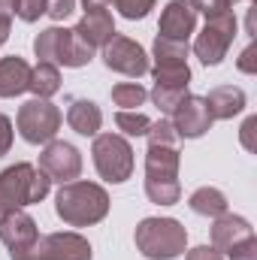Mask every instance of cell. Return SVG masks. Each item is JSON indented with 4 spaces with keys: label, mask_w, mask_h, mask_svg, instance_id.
<instances>
[{
    "label": "cell",
    "mask_w": 257,
    "mask_h": 260,
    "mask_svg": "<svg viewBox=\"0 0 257 260\" xmlns=\"http://www.w3.org/2000/svg\"><path fill=\"white\" fill-rule=\"evenodd\" d=\"M55 212L67 227H91L109 215V194L97 182H67L55 194Z\"/></svg>",
    "instance_id": "cell-1"
},
{
    "label": "cell",
    "mask_w": 257,
    "mask_h": 260,
    "mask_svg": "<svg viewBox=\"0 0 257 260\" xmlns=\"http://www.w3.org/2000/svg\"><path fill=\"white\" fill-rule=\"evenodd\" d=\"M49 191H52L49 176L43 170H37L34 164H12V167H6L0 173V218L46 200Z\"/></svg>",
    "instance_id": "cell-2"
},
{
    "label": "cell",
    "mask_w": 257,
    "mask_h": 260,
    "mask_svg": "<svg viewBox=\"0 0 257 260\" xmlns=\"http://www.w3.org/2000/svg\"><path fill=\"white\" fill-rule=\"evenodd\" d=\"M133 242L145 260H176L188 251V230L176 218H142Z\"/></svg>",
    "instance_id": "cell-3"
},
{
    "label": "cell",
    "mask_w": 257,
    "mask_h": 260,
    "mask_svg": "<svg viewBox=\"0 0 257 260\" xmlns=\"http://www.w3.org/2000/svg\"><path fill=\"white\" fill-rule=\"evenodd\" d=\"M91 154H94V167L100 173L103 182L109 185H121L133 176V148L124 136L118 133H97L94 136V145H91Z\"/></svg>",
    "instance_id": "cell-4"
},
{
    "label": "cell",
    "mask_w": 257,
    "mask_h": 260,
    "mask_svg": "<svg viewBox=\"0 0 257 260\" xmlns=\"http://www.w3.org/2000/svg\"><path fill=\"white\" fill-rule=\"evenodd\" d=\"M91 242L73 230L67 233H46L24 251H12L9 260H91Z\"/></svg>",
    "instance_id": "cell-5"
},
{
    "label": "cell",
    "mask_w": 257,
    "mask_h": 260,
    "mask_svg": "<svg viewBox=\"0 0 257 260\" xmlns=\"http://www.w3.org/2000/svg\"><path fill=\"white\" fill-rule=\"evenodd\" d=\"M15 127H18V133H21L24 142H30V145H46V142H52V139L58 136V130H61V109H58L52 100L34 97V100L21 103L18 115H15Z\"/></svg>",
    "instance_id": "cell-6"
},
{
    "label": "cell",
    "mask_w": 257,
    "mask_h": 260,
    "mask_svg": "<svg viewBox=\"0 0 257 260\" xmlns=\"http://www.w3.org/2000/svg\"><path fill=\"white\" fill-rule=\"evenodd\" d=\"M151 55H154V67H151L154 85H179V88H188L191 85L188 43L167 40V37H154Z\"/></svg>",
    "instance_id": "cell-7"
},
{
    "label": "cell",
    "mask_w": 257,
    "mask_h": 260,
    "mask_svg": "<svg viewBox=\"0 0 257 260\" xmlns=\"http://www.w3.org/2000/svg\"><path fill=\"white\" fill-rule=\"evenodd\" d=\"M233 37H236V15L233 12H224L218 18H206V27L194 40V55L200 58L203 67H218L227 58Z\"/></svg>",
    "instance_id": "cell-8"
},
{
    "label": "cell",
    "mask_w": 257,
    "mask_h": 260,
    "mask_svg": "<svg viewBox=\"0 0 257 260\" xmlns=\"http://www.w3.org/2000/svg\"><path fill=\"white\" fill-rule=\"evenodd\" d=\"M103 64H106V70L121 73V76H130V79H139V76H145V73L151 70L145 49H142L136 40L121 37V34H115V37L103 46Z\"/></svg>",
    "instance_id": "cell-9"
},
{
    "label": "cell",
    "mask_w": 257,
    "mask_h": 260,
    "mask_svg": "<svg viewBox=\"0 0 257 260\" xmlns=\"http://www.w3.org/2000/svg\"><path fill=\"white\" fill-rule=\"evenodd\" d=\"M37 170H43L49 176V182H61V185L76 182L82 173V154L76 145H70L64 139H52V142H46Z\"/></svg>",
    "instance_id": "cell-10"
},
{
    "label": "cell",
    "mask_w": 257,
    "mask_h": 260,
    "mask_svg": "<svg viewBox=\"0 0 257 260\" xmlns=\"http://www.w3.org/2000/svg\"><path fill=\"white\" fill-rule=\"evenodd\" d=\"M170 121H173V127L179 133V139H200L203 133L212 130V121H215V118L209 115L203 97L188 94V97L176 106V112L170 115Z\"/></svg>",
    "instance_id": "cell-11"
},
{
    "label": "cell",
    "mask_w": 257,
    "mask_h": 260,
    "mask_svg": "<svg viewBox=\"0 0 257 260\" xmlns=\"http://www.w3.org/2000/svg\"><path fill=\"white\" fill-rule=\"evenodd\" d=\"M37 236H40L37 221H34L24 209L9 212V215L0 218V242L9 248V254H12V251H24V248H30V245L37 242Z\"/></svg>",
    "instance_id": "cell-12"
},
{
    "label": "cell",
    "mask_w": 257,
    "mask_h": 260,
    "mask_svg": "<svg viewBox=\"0 0 257 260\" xmlns=\"http://www.w3.org/2000/svg\"><path fill=\"white\" fill-rule=\"evenodd\" d=\"M197 27V12L188 0H170L167 9L160 12V27H157V37H167V40H179V43H188V37Z\"/></svg>",
    "instance_id": "cell-13"
},
{
    "label": "cell",
    "mask_w": 257,
    "mask_h": 260,
    "mask_svg": "<svg viewBox=\"0 0 257 260\" xmlns=\"http://www.w3.org/2000/svg\"><path fill=\"white\" fill-rule=\"evenodd\" d=\"M73 34H76L85 46H91L94 52L103 49V46L115 37L112 12H109V9H91V12H85V15L79 18V24L73 27Z\"/></svg>",
    "instance_id": "cell-14"
},
{
    "label": "cell",
    "mask_w": 257,
    "mask_h": 260,
    "mask_svg": "<svg viewBox=\"0 0 257 260\" xmlns=\"http://www.w3.org/2000/svg\"><path fill=\"white\" fill-rule=\"evenodd\" d=\"M182 154L176 145H148L145 151V182H179Z\"/></svg>",
    "instance_id": "cell-15"
},
{
    "label": "cell",
    "mask_w": 257,
    "mask_h": 260,
    "mask_svg": "<svg viewBox=\"0 0 257 260\" xmlns=\"http://www.w3.org/2000/svg\"><path fill=\"white\" fill-rule=\"evenodd\" d=\"M215 224H212V248H218L221 254H227L233 245H239L242 239H248V236H254V227L242 218V215H230V212H224V215H218V218H212Z\"/></svg>",
    "instance_id": "cell-16"
},
{
    "label": "cell",
    "mask_w": 257,
    "mask_h": 260,
    "mask_svg": "<svg viewBox=\"0 0 257 260\" xmlns=\"http://www.w3.org/2000/svg\"><path fill=\"white\" fill-rule=\"evenodd\" d=\"M203 100H206L209 115L218 118V121H227V118H233V115H239L245 109V91L236 88V85H218Z\"/></svg>",
    "instance_id": "cell-17"
},
{
    "label": "cell",
    "mask_w": 257,
    "mask_h": 260,
    "mask_svg": "<svg viewBox=\"0 0 257 260\" xmlns=\"http://www.w3.org/2000/svg\"><path fill=\"white\" fill-rule=\"evenodd\" d=\"M67 124L76 130L79 136H97L100 124H103V112L94 100L88 97H76L70 100V109H67Z\"/></svg>",
    "instance_id": "cell-18"
},
{
    "label": "cell",
    "mask_w": 257,
    "mask_h": 260,
    "mask_svg": "<svg viewBox=\"0 0 257 260\" xmlns=\"http://www.w3.org/2000/svg\"><path fill=\"white\" fill-rule=\"evenodd\" d=\"M30 88V64L18 55L0 58V97H18Z\"/></svg>",
    "instance_id": "cell-19"
},
{
    "label": "cell",
    "mask_w": 257,
    "mask_h": 260,
    "mask_svg": "<svg viewBox=\"0 0 257 260\" xmlns=\"http://www.w3.org/2000/svg\"><path fill=\"white\" fill-rule=\"evenodd\" d=\"M91 58H94V49L91 46H85L73 30H67L64 27V34H61V46H58V58H55V67L58 64H64V67H85V64H91Z\"/></svg>",
    "instance_id": "cell-20"
},
{
    "label": "cell",
    "mask_w": 257,
    "mask_h": 260,
    "mask_svg": "<svg viewBox=\"0 0 257 260\" xmlns=\"http://www.w3.org/2000/svg\"><path fill=\"white\" fill-rule=\"evenodd\" d=\"M27 91H34V97H40V100L55 97L61 91V70L55 64H46V61L30 67V88Z\"/></svg>",
    "instance_id": "cell-21"
},
{
    "label": "cell",
    "mask_w": 257,
    "mask_h": 260,
    "mask_svg": "<svg viewBox=\"0 0 257 260\" xmlns=\"http://www.w3.org/2000/svg\"><path fill=\"white\" fill-rule=\"evenodd\" d=\"M188 206H191L194 215H203V218H218V215H224L227 212V197L221 194L218 188H197L188 200Z\"/></svg>",
    "instance_id": "cell-22"
},
{
    "label": "cell",
    "mask_w": 257,
    "mask_h": 260,
    "mask_svg": "<svg viewBox=\"0 0 257 260\" xmlns=\"http://www.w3.org/2000/svg\"><path fill=\"white\" fill-rule=\"evenodd\" d=\"M148 97H151V103H154L164 115H173L176 106L188 97V88H179V85H154Z\"/></svg>",
    "instance_id": "cell-23"
},
{
    "label": "cell",
    "mask_w": 257,
    "mask_h": 260,
    "mask_svg": "<svg viewBox=\"0 0 257 260\" xmlns=\"http://www.w3.org/2000/svg\"><path fill=\"white\" fill-rule=\"evenodd\" d=\"M145 100H148V91L142 85H136V82H121V85L112 88V103L121 106V109H136Z\"/></svg>",
    "instance_id": "cell-24"
},
{
    "label": "cell",
    "mask_w": 257,
    "mask_h": 260,
    "mask_svg": "<svg viewBox=\"0 0 257 260\" xmlns=\"http://www.w3.org/2000/svg\"><path fill=\"white\" fill-rule=\"evenodd\" d=\"M145 197L157 206H176L182 200V185L179 182H145Z\"/></svg>",
    "instance_id": "cell-25"
},
{
    "label": "cell",
    "mask_w": 257,
    "mask_h": 260,
    "mask_svg": "<svg viewBox=\"0 0 257 260\" xmlns=\"http://www.w3.org/2000/svg\"><path fill=\"white\" fill-rule=\"evenodd\" d=\"M115 124H118V130H121L124 136H145L148 127H151L148 115H142V112H136V109H118Z\"/></svg>",
    "instance_id": "cell-26"
},
{
    "label": "cell",
    "mask_w": 257,
    "mask_h": 260,
    "mask_svg": "<svg viewBox=\"0 0 257 260\" xmlns=\"http://www.w3.org/2000/svg\"><path fill=\"white\" fill-rule=\"evenodd\" d=\"M148 145H176L179 142V133L173 127V121L170 118H157V121H151V127H148Z\"/></svg>",
    "instance_id": "cell-27"
},
{
    "label": "cell",
    "mask_w": 257,
    "mask_h": 260,
    "mask_svg": "<svg viewBox=\"0 0 257 260\" xmlns=\"http://www.w3.org/2000/svg\"><path fill=\"white\" fill-rule=\"evenodd\" d=\"M112 6L118 9V15H124L127 21H139L154 9V0H112Z\"/></svg>",
    "instance_id": "cell-28"
},
{
    "label": "cell",
    "mask_w": 257,
    "mask_h": 260,
    "mask_svg": "<svg viewBox=\"0 0 257 260\" xmlns=\"http://www.w3.org/2000/svg\"><path fill=\"white\" fill-rule=\"evenodd\" d=\"M194 6V12H203L206 18H218L224 12H233V6L227 0H188Z\"/></svg>",
    "instance_id": "cell-29"
},
{
    "label": "cell",
    "mask_w": 257,
    "mask_h": 260,
    "mask_svg": "<svg viewBox=\"0 0 257 260\" xmlns=\"http://www.w3.org/2000/svg\"><path fill=\"white\" fill-rule=\"evenodd\" d=\"M227 257L230 260H257V239L254 236L242 239L239 245H233V248L227 251Z\"/></svg>",
    "instance_id": "cell-30"
},
{
    "label": "cell",
    "mask_w": 257,
    "mask_h": 260,
    "mask_svg": "<svg viewBox=\"0 0 257 260\" xmlns=\"http://www.w3.org/2000/svg\"><path fill=\"white\" fill-rule=\"evenodd\" d=\"M12 148V121L0 112V157Z\"/></svg>",
    "instance_id": "cell-31"
},
{
    "label": "cell",
    "mask_w": 257,
    "mask_h": 260,
    "mask_svg": "<svg viewBox=\"0 0 257 260\" xmlns=\"http://www.w3.org/2000/svg\"><path fill=\"white\" fill-rule=\"evenodd\" d=\"M185 260H224V254H221L218 248H212V245H197V248L188 251Z\"/></svg>",
    "instance_id": "cell-32"
},
{
    "label": "cell",
    "mask_w": 257,
    "mask_h": 260,
    "mask_svg": "<svg viewBox=\"0 0 257 260\" xmlns=\"http://www.w3.org/2000/svg\"><path fill=\"white\" fill-rule=\"evenodd\" d=\"M254 52H257V46L251 43V46H248V49L242 52V58L236 61V67H239L242 73H257V64H254Z\"/></svg>",
    "instance_id": "cell-33"
},
{
    "label": "cell",
    "mask_w": 257,
    "mask_h": 260,
    "mask_svg": "<svg viewBox=\"0 0 257 260\" xmlns=\"http://www.w3.org/2000/svg\"><path fill=\"white\" fill-rule=\"evenodd\" d=\"M15 9H18V0H0V18L12 21L15 18Z\"/></svg>",
    "instance_id": "cell-34"
},
{
    "label": "cell",
    "mask_w": 257,
    "mask_h": 260,
    "mask_svg": "<svg viewBox=\"0 0 257 260\" xmlns=\"http://www.w3.org/2000/svg\"><path fill=\"white\" fill-rule=\"evenodd\" d=\"M254 127H257V118H248V121L242 124V145H245L248 151L254 148V145H251V130H254Z\"/></svg>",
    "instance_id": "cell-35"
},
{
    "label": "cell",
    "mask_w": 257,
    "mask_h": 260,
    "mask_svg": "<svg viewBox=\"0 0 257 260\" xmlns=\"http://www.w3.org/2000/svg\"><path fill=\"white\" fill-rule=\"evenodd\" d=\"M112 0H82V6H85V12H91V9H106Z\"/></svg>",
    "instance_id": "cell-36"
},
{
    "label": "cell",
    "mask_w": 257,
    "mask_h": 260,
    "mask_svg": "<svg viewBox=\"0 0 257 260\" xmlns=\"http://www.w3.org/2000/svg\"><path fill=\"white\" fill-rule=\"evenodd\" d=\"M9 27H12V21H6V18H0V46L9 40Z\"/></svg>",
    "instance_id": "cell-37"
},
{
    "label": "cell",
    "mask_w": 257,
    "mask_h": 260,
    "mask_svg": "<svg viewBox=\"0 0 257 260\" xmlns=\"http://www.w3.org/2000/svg\"><path fill=\"white\" fill-rule=\"evenodd\" d=\"M227 3H230V6H233V3H239V0H227Z\"/></svg>",
    "instance_id": "cell-38"
}]
</instances>
